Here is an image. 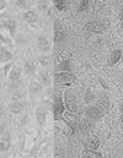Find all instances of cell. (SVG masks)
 I'll list each match as a JSON object with an SVG mask.
<instances>
[{"mask_svg":"<svg viewBox=\"0 0 123 158\" xmlns=\"http://www.w3.org/2000/svg\"><path fill=\"white\" fill-rule=\"evenodd\" d=\"M106 28H107L106 25L100 21H90L84 26L85 31H89L92 33H103L106 31Z\"/></svg>","mask_w":123,"mask_h":158,"instance_id":"1","label":"cell"},{"mask_svg":"<svg viewBox=\"0 0 123 158\" xmlns=\"http://www.w3.org/2000/svg\"><path fill=\"white\" fill-rule=\"evenodd\" d=\"M55 80L58 82H62V83H74L77 81V77L75 75L70 74V73H67V71H60V73H57L55 74Z\"/></svg>","mask_w":123,"mask_h":158,"instance_id":"2","label":"cell"},{"mask_svg":"<svg viewBox=\"0 0 123 158\" xmlns=\"http://www.w3.org/2000/svg\"><path fill=\"white\" fill-rule=\"evenodd\" d=\"M53 108H54V109H53V112H54V118H55V120H59V119L62 118V115H63V113H64V108H65L62 97H57Z\"/></svg>","mask_w":123,"mask_h":158,"instance_id":"3","label":"cell"},{"mask_svg":"<svg viewBox=\"0 0 123 158\" xmlns=\"http://www.w3.org/2000/svg\"><path fill=\"white\" fill-rule=\"evenodd\" d=\"M64 99H65V108L72 113L77 112V104H75L74 94H72L69 91H67L64 94Z\"/></svg>","mask_w":123,"mask_h":158,"instance_id":"4","label":"cell"},{"mask_svg":"<svg viewBox=\"0 0 123 158\" xmlns=\"http://www.w3.org/2000/svg\"><path fill=\"white\" fill-rule=\"evenodd\" d=\"M86 117L91 120H97L102 117V112L97 108V107H87L85 110Z\"/></svg>","mask_w":123,"mask_h":158,"instance_id":"5","label":"cell"},{"mask_svg":"<svg viewBox=\"0 0 123 158\" xmlns=\"http://www.w3.org/2000/svg\"><path fill=\"white\" fill-rule=\"evenodd\" d=\"M123 56V52L121 49H115L112 53H111V55H110V58H108V61H107V65L108 66H112V65H116L121 59H122Z\"/></svg>","mask_w":123,"mask_h":158,"instance_id":"6","label":"cell"},{"mask_svg":"<svg viewBox=\"0 0 123 158\" xmlns=\"http://www.w3.org/2000/svg\"><path fill=\"white\" fill-rule=\"evenodd\" d=\"M64 40H65V32H64L63 27L59 26L58 22H55V26H54V42L58 44V43H62Z\"/></svg>","mask_w":123,"mask_h":158,"instance_id":"7","label":"cell"},{"mask_svg":"<svg viewBox=\"0 0 123 158\" xmlns=\"http://www.w3.org/2000/svg\"><path fill=\"white\" fill-rule=\"evenodd\" d=\"M79 129H80V131L84 132V134H89V132H91L92 129H94V123H92V120L89 118L81 120V123L79 124Z\"/></svg>","mask_w":123,"mask_h":158,"instance_id":"8","label":"cell"},{"mask_svg":"<svg viewBox=\"0 0 123 158\" xmlns=\"http://www.w3.org/2000/svg\"><path fill=\"white\" fill-rule=\"evenodd\" d=\"M85 146H86V148H90V150H95V151H96V150L99 148V146H100V140L97 139V136L91 135V136L87 139Z\"/></svg>","mask_w":123,"mask_h":158,"instance_id":"9","label":"cell"},{"mask_svg":"<svg viewBox=\"0 0 123 158\" xmlns=\"http://www.w3.org/2000/svg\"><path fill=\"white\" fill-rule=\"evenodd\" d=\"M37 48L40 49V52L42 53H48L51 50V45L48 43V40H46L44 37H38L37 38Z\"/></svg>","mask_w":123,"mask_h":158,"instance_id":"10","label":"cell"},{"mask_svg":"<svg viewBox=\"0 0 123 158\" xmlns=\"http://www.w3.org/2000/svg\"><path fill=\"white\" fill-rule=\"evenodd\" d=\"M24 108H25L24 103L19 102V101H14V102L10 104V112H11L12 114H20V113H22Z\"/></svg>","mask_w":123,"mask_h":158,"instance_id":"11","label":"cell"},{"mask_svg":"<svg viewBox=\"0 0 123 158\" xmlns=\"http://www.w3.org/2000/svg\"><path fill=\"white\" fill-rule=\"evenodd\" d=\"M21 73H22V70H21L20 66L14 68V69L11 70L10 75H9V81H19L20 77H21Z\"/></svg>","mask_w":123,"mask_h":158,"instance_id":"12","label":"cell"},{"mask_svg":"<svg viewBox=\"0 0 123 158\" xmlns=\"http://www.w3.org/2000/svg\"><path fill=\"white\" fill-rule=\"evenodd\" d=\"M24 20L27 23H36L37 22V15L33 11H26L24 14Z\"/></svg>","mask_w":123,"mask_h":158,"instance_id":"13","label":"cell"},{"mask_svg":"<svg viewBox=\"0 0 123 158\" xmlns=\"http://www.w3.org/2000/svg\"><path fill=\"white\" fill-rule=\"evenodd\" d=\"M11 59H12V54L6 48H1L0 49V61L6 63V61H10Z\"/></svg>","mask_w":123,"mask_h":158,"instance_id":"14","label":"cell"},{"mask_svg":"<svg viewBox=\"0 0 123 158\" xmlns=\"http://www.w3.org/2000/svg\"><path fill=\"white\" fill-rule=\"evenodd\" d=\"M35 70H36V65L32 60H27L25 63V73L27 75H33L35 74Z\"/></svg>","mask_w":123,"mask_h":158,"instance_id":"15","label":"cell"},{"mask_svg":"<svg viewBox=\"0 0 123 158\" xmlns=\"http://www.w3.org/2000/svg\"><path fill=\"white\" fill-rule=\"evenodd\" d=\"M16 28H17V23H16V21L15 20H7V31H9V33H10V36H15V33H16Z\"/></svg>","mask_w":123,"mask_h":158,"instance_id":"16","label":"cell"},{"mask_svg":"<svg viewBox=\"0 0 123 158\" xmlns=\"http://www.w3.org/2000/svg\"><path fill=\"white\" fill-rule=\"evenodd\" d=\"M36 119H37V123L40 125H43L44 121H46V112L43 109H41V108H38L36 110Z\"/></svg>","mask_w":123,"mask_h":158,"instance_id":"17","label":"cell"},{"mask_svg":"<svg viewBox=\"0 0 123 158\" xmlns=\"http://www.w3.org/2000/svg\"><path fill=\"white\" fill-rule=\"evenodd\" d=\"M41 89H42L41 83H38V82H36V81H32V82L30 83V92H31L32 94H36V93L41 92Z\"/></svg>","mask_w":123,"mask_h":158,"instance_id":"18","label":"cell"},{"mask_svg":"<svg viewBox=\"0 0 123 158\" xmlns=\"http://www.w3.org/2000/svg\"><path fill=\"white\" fill-rule=\"evenodd\" d=\"M20 86H21L20 80H19V81H9L7 88H9V91H10V92H15L16 89H19V88H20Z\"/></svg>","mask_w":123,"mask_h":158,"instance_id":"19","label":"cell"},{"mask_svg":"<svg viewBox=\"0 0 123 158\" xmlns=\"http://www.w3.org/2000/svg\"><path fill=\"white\" fill-rule=\"evenodd\" d=\"M108 104H110L108 99H107V98H103V99L99 101V103H97V108H99L101 112H103V110H106V109L108 108Z\"/></svg>","mask_w":123,"mask_h":158,"instance_id":"20","label":"cell"},{"mask_svg":"<svg viewBox=\"0 0 123 158\" xmlns=\"http://www.w3.org/2000/svg\"><path fill=\"white\" fill-rule=\"evenodd\" d=\"M25 96V93H24V91L22 89H16L15 92H12V99L14 101H20V99H22V97Z\"/></svg>","mask_w":123,"mask_h":158,"instance_id":"21","label":"cell"},{"mask_svg":"<svg viewBox=\"0 0 123 158\" xmlns=\"http://www.w3.org/2000/svg\"><path fill=\"white\" fill-rule=\"evenodd\" d=\"M54 6H55L59 11H64V10L67 9V4H65V1H63V0H55V1H54Z\"/></svg>","mask_w":123,"mask_h":158,"instance_id":"22","label":"cell"},{"mask_svg":"<svg viewBox=\"0 0 123 158\" xmlns=\"http://www.w3.org/2000/svg\"><path fill=\"white\" fill-rule=\"evenodd\" d=\"M84 156H94V157H101V153H97L95 152V150H90V148H86L84 151Z\"/></svg>","mask_w":123,"mask_h":158,"instance_id":"23","label":"cell"},{"mask_svg":"<svg viewBox=\"0 0 123 158\" xmlns=\"http://www.w3.org/2000/svg\"><path fill=\"white\" fill-rule=\"evenodd\" d=\"M10 148V142L7 141H0V152H6Z\"/></svg>","mask_w":123,"mask_h":158,"instance_id":"24","label":"cell"},{"mask_svg":"<svg viewBox=\"0 0 123 158\" xmlns=\"http://www.w3.org/2000/svg\"><path fill=\"white\" fill-rule=\"evenodd\" d=\"M40 79H41V82L42 85H49V76H48V74H46V73H41V75H40Z\"/></svg>","mask_w":123,"mask_h":158,"instance_id":"25","label":"cell"},{"mask_svg":"<svg viewBox=\"0 0 123 158\" xmlns=\"http://www.w3.org/2000/svg\"><path fill=\"white\" fill-rule=\"evenodd\" d=\"M91 101H94V94H92L91 89L89 88V89L86 91V96H85V102H86V103H90Z\"/></svg>","mask_w":123,"mask_h":158,"instance_id":"26","label":"cell"},{"mask_svg":"<svg viewBox=\"0 0 123 158\" xmlns=\"http://www.w3.org/2000/svg\"><path fill=\"white\" fill-rule=\"evenodd\" d=\"M40 64L43 65V66H47V65L51 64V59H49L48 56H41V58H40Z\"/></svg>","mask_w":123,"mask_h":158,"instance_id":"27","label":"cell"},{"mask_svg":"<svg viewBox=\"0 0 123 158\" xmlns=\"http://www.w3.org/2000/svg\"><path fill=\"white\" fill-rule=\"evenodd\" d=\"M87 6H89V1H87V0H82L81 2H80V5H79V11H80V12L85 11V10L87 9Z\"/></svg>","mask_w":123,"mask_h":158,"instance_id":"28","label":"cell"},{"mask_svg":"<svg viewBox=\"0 0 123 158\" xmlns=\"http://www.w3.org/2000/svg\"><path fill=\"white\" fill-rule=\"evenodd\" d=\"M1 141H7V142H10V132H2V135H1Z\"/></svg>","mask_w":123,"mask_h":158,"instance_id":"29","label":"cell"},{"mask_svg":"<svg viewBox=\"0 0 123 158\" xmlns=\"http://www.w3.org/2000/svg\"><path fill=\"white\" fill-rule=\"evenodd\" d=\"M0 28H7V20H0Z\"/></svg>","mask_w":123,"mask_h":158,"instance_id":"30","label":"cell"},{"mask_svg":"<svg viewBox=\"0 0 123 158\" xmlns=\"http://www.w3.org/2000/svg\"><path fill=\"white\" fill-rule=\"evenodd\" d=\"M16 5H17L19 7H26V2H24V1H21V0H17V1H16Z\"/></svg>","mask_w":123,"mask_h":158,"instance_id":"31","label":"cell"},{"mask_svg":"<svg viewBox=\"0 0 123 158\" xmlns=\"http://www.w3.org/2000/svg\"><path fill=\"white\" fill-rule=\"evenodd\" d=\"M0 43H9V40L6 37H4L1 33H0Z\"/></svg>","mask_w":123,"mask_h":158,"instance_id":"32","label":"cell"},{"mask_svg":"<svg viewBox=\"0 0 123 158\" xmlns=\"http://www.w3.org/2000/svg\"><path fill=\"white\" fill-rule=\"evenodd\" d=\"M10 66H11V64H9V65H6V66H5V69H4V74H5V75H7V71H9Z\"/></svg>","mask_w":123,"mask_h":158,"instance_id":"33","label":"cell"},{"mask_svg":"<svg viewBox=\"0 0 123 158\" xmlns=\"http://www.w3.org/2000/svg\"><path fill=\"white\" fill-rule=\"evenodd\" d=\"M5 6H6V2L5 1H0V10H2Z\"/></svg>","mask_w":123,"mask_h":158,"instance_id":"34","label":"cell"},{"mask_svg":"<svg viewBox=\"0 0 123 158\" xmlns=\"http://www.w3.org/2000/svg\"><path fill=\"white\" fill-rule=\"evenodd\" d=\"M4 117V108L1 107V104H0V119Z\"/></svg>","mask_w":123,"mask_h":158,"instance_id":"35","label":"cell"},{"mask_svg":"<svg viewBox=\"0 0 123 158\" xmlns=\"http://www.w3.org/2000/svg\"><path fill=\"white\" fill-rule=\"evenodd\" d=\"M4 129H5V126L0 124V136H1V135H2V132H4Z\"/></svg>","mask_w":123,"mask_h":158,"instance_id":"36","label":"cell"},{"mask_svg":"<svg viewBox=\"0 0 123 158\" xmlns=\"http://www.w3.org/2000/svg\"><path fill=\"white\" fill-rule=\"evenodd\" d=\"M120 17H121V20L123 21V7L121 9V14H120Z\"/></svg>","mask_w":123,"mask_h":158,"instance_id":"37","label":"cell"},{"mask_svg":"<svg viewBox=\"0 0 123 158\" xmlns=\"http://www.w3.org/2000/svg\"><path fill=\"white\" fill-rule=\"evenodd\" d=\"M120 109H121V112H122V113H123V103H122V104H121V107H120Z\"/></svg>","mask_w":123,"mask_h":158,"instance_id":"38","label":"cell"},{"mask_svg":"<svg viewBox=\"0 0 123 158\" xmlns=\"http://www.w3.org/2000/svg\"><path fill=\"white\" fill-rule=\"evenodd\" d=\"M120 119H121V123H122V124H123V114H122V115H121V118H120Z\"/></svg>","mask_w":123,"mask_h":158,"instance_id":"39","label":"cell"},{"mask_svg":"<svg viewBox=\"0 0 123 158\" xmlns=\"http://www.w3.org/2000/svg\"><path fill=\"white\" fill-rule=\"evenodd\" d=\"M122 27H123V23H122Z\"/></svg>","mask_w":123,"mask_h":158,"instance_id":"40","label":"cell"}]
</instances>
